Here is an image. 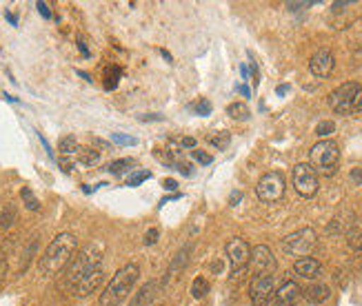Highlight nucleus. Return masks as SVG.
Listing matches in <instances>:
<instances>
[{
    "label": "nucleus",
    "instance_id": "obj_1",
    "mask_svg": "<svg viewBox=\"0 0 362 306\" xmlns=\"http://www.w3.org/2000/svg\"><path fill=\"white\" fill-rule=\"evenodd\" d=\"M78 249V237L69 231L58 233L49 245H47L45 253L38 260V271L42 276H56L62 269H67L71 257L76 255Z\"/></svg>",
    "mask_w": 362,
    "mask_h": 306
},
{
    "label": "nucleus",
    "instance_id": "obj_2",
    "mask_svg": "<svg viewBox=\"0 0 362 306\" xmlns=\"http://www.w3.org/2000/svg\"><path fill=\"white\" fill-rule=\"evenodd\" d=\"M138 278H140V266L136 262L124 264L105 286V291L100 295V306H120L132 293Z\"/></svg>",
    "mask_w": 362,
    "mask_h": 306
},
{
    "label": "nucleus",
    "instance_id": "obj_3",
    "mask_svg": "<svg viewBox=\"0 0 362 306\" xmlns=\"http://www.w3.org/2000/svg\"><path fill=\"white\" fill-rule=\"evenodd\" d=\"M96 269H103V245L100 242H89L87 247H83L78 251L71 262L65 269V284L71 288L78 280H83L89 273H93Z\"/></svg>",
    "mask_w": 362,
    "mask_h": 306
},
{
    "label": "nucleus",
    "instance_id": "obj_4",
    "mask_svg": "<svg viewBox=\"0 0 362 306\" xmlns=\"http://www.w3.org/2000/svg\"><path fill=\"white\" fill-rule=\"evenodd\" d=\"M329 107L340 116H358L362 114V85L344 83L329 95Z\"/></svg>",
    "mask_w": 362,
    "mask_h": 306
},
{
    "label": "nucleus",
    "instance_id": "obj_5",
    "mask_svg": "<svg viewBox=\"0 0 362 306\" xmlns=\"http://www.w3.org/2000/svg\"><path fill=\"white\" fill-rule=\"evenodd\" d=\"M309 160L311 167L316 169V173L322 175H334L338 171V163H340V147L334 140H320L311 147L309 151Z\"/></svg>",
    "mask_w": 362,
    "mask_h": 306
},
{
    "label": "nucleus",
    "instance_id": "obj_6",
    "mask_svg": "<svg viewBox=\"0 0 362 306\" xmlns=\"http://www.w3.org/2000/svg\"><path fill=\"white\" fill-rule=\"evenodd\" d=\"M316 247V231L305 227L298 229L293 233H289L285 240H282V249H285L287 255L296 257V260H303V257H309V253Z\"/></svg>",
    "mask_w": 362,
    "mask_h": 306
},
{
    "label": "nucleus",
    "instance_id": "obj_7",
    "mask_svg": "<svg viewBox=\"0 0 362 306\" xmlns=\"http://www.w3.org/2000/svg\"><path fill=\"white\" fill-rule=\"evenodd\" d=\"M229 264H231V278H238L240 273L247 271L249 266V257H251V247L245 237H231L225 245Z\"/></svg>",
    "mask_w": 362,
    "mask_h": 306
},
{
    "label": "nucleus",
    "instance_id": "obj_8",
    "mask_svg": "<svg viewBox=\"0 0 362 306\" xmlns=\"http://www.w3.org/2000/svg\"><path fill=\"white\" fill-rule=\"evenodd\" d=\"M291 180H293V189L300 193L303 198H313L318 193V173L311 165L307 163H300L293 167V173H291Z\"/></svg>",
    "mask_w": 362,
    "mask_h": 306
},
{
    "label": "nucleus",
    "instance_id": "obj_9",
    "mask_svg": "<svg viewBox=\"0 0 362 306\" xmlns=\"http://www.w3.org/2000/svg\"><path fill=\"white\" fill-rule=\"evenodd\" d=\"M256 196L260 198V202L282 200V196H285V178H282V173L278 171L264 173L256 184Z\"/></svg>",
    "mask_w": 362,
    "mask_h": 306
},
{
    "label": "nucleus",
    "instance_id": "obj_10",
    "mask_svg": "<svg viewBox=\"0 0 362 306\" xmlns=\"http://www.w3.org/2000/svg\"><path fill=\"white\" fill-rule=\"evenodd\" d=\"M249 298L254 306H269L276 298L274 276H254L249 282Z\"/></svg>",
    "mask_w": 362,
    "mask_h": 306
},
{
    "label": "nucleus",
    "instance_id": "obj_11",
    "mask_svg": "<svg viewBox=\"0 0 362 306\" xmlns=\"http://www.w3.org/2000/svg\"><path fill=\"white\" fill-rule=\"evenodd\" d=\"M249 269L254 276H274L276 271V257L272 253L269 247L258 245L251 249V257H249Z\"/></svg>",
    "mask_w": 362,
    "mask_h": 306
},
{
    "label": "nucleus",
    "instance_id": "obj_12",
    "mask_svg": "<svg viewBox=\"0 0 362 306\" xmlns=\"http://www.w3.org/2000/svg\"><path fill=\"white\" fill-rule=\"evenodd\" d=\"M334 67H336V58L329 49H318L309 60V71L316 78H329L334 73Z\"/></svg>",
    "mask_w": 362,
    "mask_h": 306
},
{
    "label": "nucleus",
    "instance_id": "obj_13",
    "mask_svg": "<svg viewBox=\"0 0 362 306\" xmlns=\"http://www.w3.org/2000/svg\"><path fill=\"white\" fill-rule=\"evenodd\" d=\"M103 280H105L103 269H96L93 273H89V276H85L83 280H78V282L71 286V291H74L76 298H87V295H91V293L96 291V288L103 284Z\"/></svg>",
    "mask_w": 362,
    "mask_h": 306
},
{
    "label": "nucleus",
    "instance_id": "obj_14",
    "mask_svg": "<svg viewBox=\"0 0 362 306\" xmlns=\"http://www.w3.org/2000/svg\"><path fill=\"white\" fill-rule=\"evenodd\" d=\"M298 298H300V286L287 280V282H282V286L276 291L274 306H296Z\"/></svg>",
    "mask_w": 362,
    "mask_h": 306
},
{
    "label": "nucleus",
    "instance_id": "obj_15",
    "mask_svg": "<svg viewBox=\"0 0 362 306\" xmlns=\"http://www.w3.org/2000/svg\"><path fill=\"white\" fill-rule=\"evenodd\" d=\"M293 271H296L300 278L316 280V278H320V273H322V264L316 260V257H303V260H296Z\"/></svg>",
    "mask_w": 362,
    "mask_h": 306
},
{
    "label": "nucleus",
    "instance_id": "obj_16",
    "mask_svg": "<svg viewBox=\"0 0 362 306\" xmlns=\"http://www.w3.org/2000/svg\"><path fill=\"white\" fill-rule=\"evenodd\" d=\"M158 291H160V282H156V280L147 282V284L136 293V298L132 300L129 306H151L153 300H156V295H158Z\"/></svg>",
    "mask_w": 362,
    "mask_h": 306
},
{
    "label": "nucleus",
    "instance_id": "obj_17",
    "mask_svg": "<svg viewBox=\"0 0 362 306\" xmlns=\"http://www.w3.org/2000/svg\"><path fill=\"white\" fill-rule=\"evenodd\" d=\"M189 253H192V247L189 245H185L178 253H176V257H174V262L169 264V271H167V278H165V282L163 284H167L171 278H176L178 273L187 266V262H189Z\"/></svg>",
    "mask_w": 362,
    "mask_h": 306
},
{
    "label": "nucleus",
    "instance_id": "obj_18",
    "mask_svg": "<svg viewBox=\"0 0 362 306\" xmlns=\"http://www.w3.org/2000/svg\"><path fill=\"white\" fill-rule=\"evenodd\" d=\"M329 295H332V291H329V286L327 284H309L307 288H305V298H307V302H311V304H322Z\"/></svg>",
    "mask_w": 362,
    "mask_h": 306
},
{
    "label": "nucleus",
    "instance_id": "obj_19",
    "mask_svg": "<svg viewBox=\"0 0 362 306\" xmlns=\"http://www.w3.org/2000/svg\"><path fill=\"white\" fill-rule=\"evenodd\" d=\"M134 167H136V160L134 158H122V160H114V163L107 167V171L114 173V175H122L124 171H129Z\"/></svg>",
    "mask_w": 362,
    "mask_h": 306
},
{
    "label": "nucleus",
    "instance_id": "obj_20",
    "mask_svg": "<svg viewBox=\"0 0 362 306\" xmlns=\"http://www.w3.org/2000/svg\"><path fill=\"white\" fill-rule=\"evenodd\" d=\"M209 293V282H207V278H196L194 280V284H192V295L196 298V300H202L204 295Z\"/></svg>",
    "mask_w": 362,
    "mask_h": 306
},
{
    "label": "nucleus",
    "instance_id": "obj_21",
    "mask_svg": "<svg viewBox=\"0 0 362 306\" xmlns=\"http://www.w3.org/2000/svg\"><path fill=\"white\" fill-rule=\"evenodd\" d=\"M227 114H229L233 120H249V109H247V105H243V102H233V105H229V107H227Z\"/></svg>",
    "mask_w": 362,
    "mask_h": 306
},
{
    "label": "nucleus",
    "instance_id": "obj_22",
    "mask_svg": "<svg viewBox=\"0 0 362 306\" xmlns=\"http://www.w3.org/2000/svg\"><path fill=\"white\" fill-rule=\"evenodd\" d=\"M13 222H16V206L9 204V206L3 208V213H0V227H3V229H9Z\"/></svg>",
    "mask_w": 362,
    "mask_h": 306
},
{
    "label": "nucleus",
    "instance_id": "obj_23",
    "mask_svg": "<svg viewBox=\"0 0 362 306\" xmlns=\"http://www.w3.org/2000/svg\"><path fill=\"white\" fill-rule=\"evenodd\" d=\"M58 149H60L62 153H65V155H69V153H76L81 147H78V142H76L74 136H67V138H62V140H60Z\"/></svg>",
    "mask_w": 362,
    "mask_h": 306
},
{
    "label": "nucleus",
    "instance_id": "obj_24",
    "mask_svg": "<svg viewBox=\"0 0 362 306\" xmlns=\"http://www.w3.org/2000/svg\"><path fill=\"white\" fill-rule=\"evenodd\" d=\"M21 198L25 200V206L29 208V211H38V208H40V202L36 200L34 193H31V189H23L21 191Z\"/></svg>",
    "mask_w": 362,
    "mask_h": 306
},
{
    "label": "nucleus",
    "instance_id": "obj_25",
    "mask_svg": "<svg viewBox=\"0 0 362 306\" xmlns=\"http://www.w3.org/2000/svg\"><path fill=\"white\" fill-rule=\"evenodd\" d=\"M78 160H81V165H85V167H93L98 163V153L91 151V149H83L81 155H78Z\"/></svg>",
    "mask_w": 362,
    "mask_h": 306
},
{
    "label": "nucleus",
    "instance_id": "obj_26",
    "mask_svg": "<svg viewBox=\"0 0 362 306\" xmlns=\"http://www.w3.org/2000/svg\"><path fill=\"white\" fill-rule=\"evenodd\" d=\"M229 134H225V131H220V134H214V136H209V144H214L216 149H225L227 144H229Z\"/></svg>",
    "mask_w": 362,
    "mask_h": 306
},
{
    "label": "nucleus",
    "instance_id": "obj_27",
    "mask_svg": "<svg viewBox=\"0 0 362 306\" xmlns=\"http://www.w3.org/2000/svg\"><path fill=\"white\" fill-rule=\"evenodd\" d=\"M118 76H120L118 67H109L107 69V80H105V89H114L118 85Z\"/></svg>",
    "mask_w": 362,
    "mask_h": 306
},
{
    "label": "nucleus",
    "instance_id": "obj_28",
    "mask_svg": "<svg viewBox=\"0 0 362 306\" xmlns=\"http://www.w3.org/2000/svg\"><path fill=\"white\" fill-rule=\"evenodd\" d=\"M349 247L358 253H362V231L360 229H354L349 233Z\"/></svg>",
    "mask_w": 362,
    "mask_h": 306
},
{
    "label": "nucleus",
    "instance_id": "obj_29",
    "mask_svg": "<svg viewBox=\"0 0 362 306\" xmlns=\"http://www.w3.org/2000/svg\"><path fill=\"white\" fill-rule=\"evenodd\" d=\"M334 129H336V124H334L332 120H322V122L316 126V134H318L320 138H325V136H332V134H334Z\"/></svg>",
    "mask_w": 362,
    "mask_h": 306
},
{
    "label": "nucleus",
    "instance_id": "obj_30",
    "mask_svg": "<svg viewBox=\"0 0 362 306\" xmlns=\"http://www.w3.org/2000/svg\"><path fill=\"white\" fill-rule=\"evenodd\" d=\"M192 109L196 111L198 116H209V114H211V102H207V100H198V102L192 105Z\"/></svg>",
    "mask_w": 362,
    "mask_h": 306
},
{
    "label": "nucleus",
    "instance_id": "obj_31",
    "mask_svg": "<svg viewBox=\"0 0 362 306\" xmlns=\"http://www.w3.org/2000/svg\"><path fill=\"white\" fill-rule=\"evenodd\" d=\"M112 140L116 144H124V147H134V144H138V140L134 136H124V134H114Z\"/></svg>",
    "mask_w": 362,
    "mask_h": 306
},
{
    "label": "nucleus",
    "instance_id": "obj_32",
    "mask_svg": "<svg viewBox=\"0 0 362 306\" xmlns=\"http://www.w3.org/2000/svg\"><path fill=\"white\" fill-rule=\"evenodd\" d=\"M149 178H151V173H149V171H138V173H134L132 178L127 180V184H129V187H138L140 182H145V180H149Z\"/></svg>",
    "mask_w": 362,
    "mask_h": 306
},
{
    "label": "nucleus",
    "instance_id": "obj_33",
    "mask_svg": "<svg viewBox=\"0 0 362 306\" xmlns=\"http://www.w3.org/2000/svg\"><path fill=\"white\" fill-rule=\"evenodd\" d=\"M192 158L198 160L200 165H211V160H214L209 153H204V151H200V149H194V151H192Z\"/></svg>",
    "mask_w": 362,
    "mask_h": 306
},
{
    "label": "nucleus",
    "instance_id": "obj_34",
    "mask_svg": "<svg viewBox=\"0 0 362 306\" xmlns=\"http://www.w3.org/2000/svg\"><path fill=\"white\" fill-rule=\"evenodd\" d=\"M156 240H158V229H149L147 231V235H145V245L149 247V245H153Z\"/></svg>",
    "mask_w": 362,
    "mask_h": 306
},
{
    "label": "nucleus",
    "instance_id": "obj_35",
    "mask_svg": "<svg viewBox=\"0 0 362 306\" xmlns=\"http://www.w3.org/2000/svg\"><path fill=\"white\" fill-rule=\"evenodd\" d=\"M36 7H38V11L45 16V18H52V11H49V5H47V3H36Z\"/></svg>",
    "mask_w": 362,
    "mask_h": 306
},
{
    "label": "nucleus",
    "instance_id": "obj_36",
    "mask_svg": "<svg viewBox=\"0 0 362 306\" xmlns=\"http://www.w3.org/2000/svg\"><path fill=\"white\" fill-rule=\"evenodd\" d=\"M240 198H243V193H240V191H233V193H231V198H229V204H231V206H235V204H238V200H240Z\"/></svg>",
    "mask_w": 362,
    "mask_h": 306
},
{
    "label": "nucleus",
    "instance_id": "obj_37",
    "mask_svg": "<svg viewBox=\"0 0 362 306\" xmlns=\"http://www.w3.org/2000/svg\"><path fill=\"white\" fill-rule=\"evenodd\" d=\"M163 187H165L167 191H174V189L178 187V182H176V180H169V178H167V180H163Z\"/></svg>",
    "mask_w": 362,
    "mask_h": 306
},
{
    "label": "nucleus",
    "instance_id": "obj_38",
    "mask_svg": "<svg viewBox=\"0 0 362 306\" xmlns=\"http://www.w3.org/2000/svg\"><path fill=\"white\" fill-rule=\"evenodd\" d=\"M5 273H7V260H3V257H0V282H3Z\"/></svg>",
    "mask_w": 362,
    "mask_h": 306
},
{
    "label": "nucleus",
    "instance_id": "obj_39",
    "mask_svg": "<svg viewBox=\"0 0 362 306\" xmlns=\"http://www.w3.org/2000/svg\"><path fill=\"white\" fill-rule=\"evenodd\" d=\"M351 178H354L356 182H362V171H358V169H356V171H351Z\"/></svg>",
    "mask_w": 362,
    "mask_h": 306
},
{
    "label": "nucleus",
    "instance_id": "obj_40",
    "mask_svg": "<svg viewBox=\"0 0 362 306\" xmlns=\"http://www.w3.org/2000/svg\"><path fill=\"white\" fill-rule=\"evenodd\" d=\"M238 91L245 95V98H249V87H247V85H240V87H238Z\"/></svg>",
    "mask_w": 362,
    "mask_h": 306
},
{
    "label": "nucleus",
    "instance_id": "obj_41",
    "mask_svg": "<svg viewBox=\"0 0 362 306\" xmlns=\"http://www.w3.org/2000/svg\"><path fill=\"white\" fill-rule=\"evenodd\" d=\"M240 73H243V78H247V76H249V69H247V64H243V67H240Z\"/></svg>",
    "mask_w": 362,
    "mask_h": 306
},
{
    "label": "nucleus",
    "instance_id": "obj_42",
    "mask_svg": "<svg viewBox=\"0 0 362 306\" xmlns=\"http://www.w3.org/2000/svg\"><path fill=\"white\" fill-rule=\"evenodd\" d=\"M287 91H289L287 85H280V87H278V93H287Z\"/></svg>",
    "mask_w": 362,
    "mask_h": 306
}]
</instances>
